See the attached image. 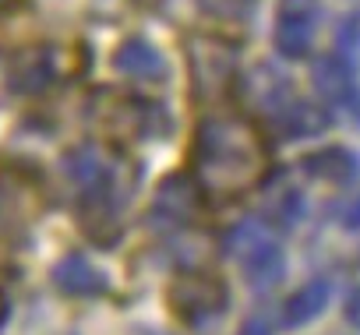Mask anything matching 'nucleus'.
I'll list each match as a JSON object with an SVG mask.
<instances>
[{"label":"nucleus","mask_w":360,"mask_h":335,"mask_svg":"<svg viewBox=\"0 0 360 335\" xmlns=\"http://www.w3.org/2000/svg\"><path fill=\"white\" fill-rule=\"evenodd\" d=\"M191 166H195V180L202 195L226 202L262 184L269 152L258 127L248 117L219 113V117L202 120L195 134V148H191Z\"/></svg>","instance_id":"f257e3e1"},{"label":"nucleus","mask_w":360,"mask_h":335,"mask_svg":"<svg viewBox=\"0 0 360 335\" xmlns=\"http://www.w3.org/2000/svg\"><path fill=\"white\" fill-rule=\"evenodd\" d=\"M64 173L68 180L82 191V202H106V205H124V191L120 188V159H113L106 148L99 145H78L64 155Z\"/></svg>","instance_id":"f03ea898"},{"label":"nucleus","mask_w":360,"mask_h":335,"mask_svg":"<svg viewBox=\"0 0 360 335\" xmlns=\"http://www.w3.org/2000/svg\"><path fill=\"white\" fill-rule=\"evenodd\" d=\"M188 64H191V81L195 92L205 99H216L230 88L233 71H237V46L219 39V36H195L188 43Z\"/></svg>","instance_id":"7ed1b4c3"},{"label":"nucleus","mask_w":360,"mask_h":335,"mask_svg":"<svg viewBox=\"0 0 360 335\" xmlns=\"http://www.w3.org/2000/svg\"><path fill=\"white\" fill-rule=\"evenodd\" d=\"M226 300H230L226 286L212 275H202V272H184L169 286V307L188 324H202V321L223 314Z\"/></svg>","instance_id":"20e7f679"},{"label":"nucleus","mask_w":360,"mask_h":335,"mask_svg":"<svg viewBox=\"0 0 360 335\" xmlns=\"http://www.w3.org/2000/svg\"><path fill=\"white\" fill-rule=\"evenodd\" d=\"M60 78V50L57 46H25L8 60V85L18 96H39Z\"/></svg>","instance_id":"39448f33"},{"label":"nucleus","mask_w":360,"mask_h":335,"mask_svg":"<svg viewBox=\"0 0 360 335\" xmlns=\"http://www.w3.org/2000/svg\"><path fill=\"white\" fill-rule=\"evenodd\" d=\"M32 198H36L32 188H29L18 173L0 170V254L11 251V247L22 240L29 219L36 216Z\"/></svg>","instance_id":"423d86ee"},{"label":"nucleus","mask_w":360,"mask_h":335,"mask_svg":"<svg viewBox=\"0 0 360 335\" xmlns=\"http://www.w3.org/2000/svg\"><path fill=\"white\" fill-rule=\"evenodd\" d=\"M314 22H318V0H283L276 18V50L290 60L307 57L314 43Z\"/></svg>","instance_id":"0eeeda50"},{"label":"nucleus","mask_w":360,"mask_h":335,"mask_svg":"<svg viewBox=\"0 0 360 335\" xmlns=\"http://www.w3.org/2000/svg\"><path fill=\"white\" fill-rule=\"evenodd\" d=\"M290 85H293V81H290V78H283L276 67L258 64V67H251V71L240 78V96H244V103H248L255 113L279 117V113L297 99Z\"/></svg>","instance_id":"6e6552de"},{"label":"nucleus","mask_w":360,"mask_h":335,"mask_svg":"<svg viewBox=\"0 0 360 335\" xmlns=\"http://www.w3.org/2000/svg\"><path fill=\"white\" fill-rule=\"evenodd\" d=\"M233 247H237V254L244 261V272L255 279V286H272L279 279L283 254H279V247L269 237H262L258 230H240L233 237Z\"/></svg>","instance_id":"1a4fd4ad"},{"label":"nucleus","mask_w":360,"mask_h":335,"mask_svg":"<svg viewBox=\"0 0 360 335\" xmlns=\"http://www.w3.org/2000/svg\"><path fill=\"white\" fill-rule=\"evenodd\" d=\"M198 202H202V188L195 177H166L155 191V209L173 219V223H184V219H195L198 212Z\"/></svg>","instance_id":"9d476101"},{"label":"nucleus","mask_w":360,"mask_h":335,"mask_svg":"<svg viewBox=\"0 0 360 335\" xmlns=\"http://www.w3.org/2000/svg\"><path fill=\"white\" fill-rule=\"evenodd\" d=\"M53 282L57 289L71 293V296H99L106 289V275L82 254H68L53 265Z\"/></svg>","instance_id":"9b49d317"},{"label":"nucleus","mask_w":360,"mask_h":335,"mask_svg":"<svg viewBox=\"0 0 360 335\" xmlns=\"http://www.w3.org/2000/svg\"><path fill=\"white\" fill-rule=\"evenodd\" d=\"M311 81H314V92L335 106H346L353 103V74H349V64L339 60V57H318L314 60V71H311Z\"/></svg>","instance_id":"f8f14e48"},{"label":"nucleus","mask_w":360,"mask_h":335,"mask_svg":"<svg viewBox=\"0 0 360 335\" xmlns=\"http://www.w3.org/2000/svg\"><path fill=\"white\" fill-rule=\"evenodd\" d=\"M113 64H117L124 74H131V78H145V81H155V78L166 74V60H162V53H159L152 43H145V39H127V43H120Z\"/></svg>","instance_id":"ddd939ff"},{"label":"nucleus","mask_w":360,"mask_h":335,"mask_svg":"<svg viewBox=\"0 0 360 335\" xmlns=\"http://www.w3.org/2000/svg\"><path fill=\"white\" fill-rule=\"evenodd\" d=\"M304 166H307V173H311V177H318V180H332V184L353 180V173H356V159H353L349 152H342V148H321V152L307 155Z\"/></svg>","instance_id":"4468645a"},{"label":"nucleus","mask_w":360,"mask_h":335,"mask_svg":"<svg viewBox=\"0 0 360 335\" xmlns=\"http://www.w3.org/2000/svg\"><path fill=\"white\" fill-rule=\"evenodd\" d=\"M325 303H328V282H307L304 289H297V293L286 300L283 321H286L290 328H297V324L318 317V314L325 310Z\"/></svg>","instance_id":"2eb2a0df"},{"label":"nucleus","mask_w":360,"mask_h":335,"mask_svg":"<svg viewBox=\"0 0 360 335\" xmlns=\"http://www.w3.org/2000/svg\"><path fill=\"white\" fill-rule=\"evenodd\" d=\"M202 8L219 22H244L255 8V0H202Z\"/></svg>","instance_id":"dca6fc26"},{"label":"nucleus","mask_w":360,"mask_h":335,"mask_svg":"<svg viewBox=\"0 0 360 335\" xmlns=\"http://www.w3.org/2000/svg\"><path fill=\"white\" fill-rule=\"evenodd\" d=\"M346 321H349L353 328H360V289L349 293V300H346Z\"/></svg>","instance_id":"f3484780"},{"label":"nucleus","mask_w":360,"mask_h":335,"mask_svg":"<svg viewBox=\"0 0 360 335\" xmlns=\"http://www.w3.org/2000/svg\"><path fill=\"white\" fill-rule=\"evenodd\" d=\"M240 335H272V331H269V321H265V317H251V321L240 328Z\"/></svg>","instance_id":"a211bd4d"},{"label":"nucleus","mask_w":360,"mask_h":335,"mask_svg":"<svg viewBox=\"0 0 360 335\" xmlns=\"http://www.w3.org/2000/svg\"><path fill=\"white\" fill-rule=\"evenodd\" d=\"M4 317H8V300H4V293H0V324H4Z\"/></svg>","instance_id":"6ab92c4d"}]
</instances>
